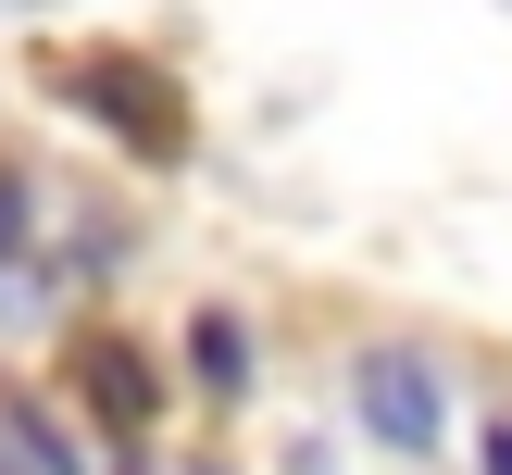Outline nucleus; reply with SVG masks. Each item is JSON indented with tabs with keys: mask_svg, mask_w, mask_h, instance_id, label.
Returning a JSON list of instances; mask_svg holds the SVG:
<instances>
[{
	"mask_svg": "<svg viewBox=\"0 0 512 475\" xmlns=\"http://www.w3.org/2000/svg\"><path fill=\"white\" fill-rule=\"evenodd\" d=\"M350 413H363V438H388V450H438V438H450L438 363H425V350H400V338H375L363 363H350Z\"/></svg>",
	"mask_w": 512,
	"mask_h": 475,
	"instance_id": "f257e3e1",
	"label": "nucleus"
},
{
	"mask_svg": "<svg viewBox=\"0 0 512 475\" xmlns=\"http://www.w3.org/2000/svg\"><path fill=\"white\" fill-rule=\"evenodd\" d=\"M75 100H88L125 150H150V163H175V150H188V100H175L150 63H88V75H75Z\"/></svg>",
	"mask_w": 512,
	"mask_h": 475,
	"instance_id": "f03ea898",
	"label": "nucleus"
},
{
	"mask_svg": "<svg viewBox=\"0 0 512 475\" xmlns=\"http://www.w3.org/2000/svg\"><path fill=\"white\" fill-rule=\"evenodd\" d=\"M75 388H88V413L113 425V438H138L150 425V363L125 338H75Z\"/></svg>",
	"mask_w": 512,
	"mask_h": 475,
	"instance_id": "7ed1b4c3",
	"label": "nucleus"
},
{
	"mask_svg": "<svg viewBox=\"0 0 512 475\" xmlns=\"http://www.w3.org/2000/svg\"><path fill=\"white\" fill-rule=\"evenodd\" d=\"M188 375H200V388H250V325L238 313H200L188 325Z\"/></svg>",
	"mask_w": 512,
	"mask_h": 475,
	"instance_id": "20e7f679",
	"label": "nucleus"
},
{
	"mask_svg": "<svg viewBox=\"0 0 512 475\" xmlns=\"http://www.w3.org/2000/svg\"><path fill=\"white\" fill-rule=\"evenodd\" d=\"M25 250V175H0V263Z\"/></svg>",
	"mask_w": 512,
	"mask_h": 475,
	"instance_id": "39448f33",
	"label": "nucleus"
},
{
	"mask_svg": "<svg viewBox=\"0 0 512 475\" xmlns=\"http://www.w3.org/2000/svg\"><path fill=\"white\" fill-rule=\"evenodd\" d=\"M488 475H512V425H488Z\"/></svg>",
	"mask_w": 512,
	"mask_h": 475,
	"instance_id": "423d86ee",
	"label": "nucleus"
},
{
	"mask_svg": "<svg viewBox=\"0 0 512 475\" xmlns=\"http://www.w3.org/2000/svg\"><path fill=\"white\" fill-rule=\"evenodd\" d=\"M125 475H138V463H125Z\"/></svg>",
	"mask_w": 512,
	"mask_h": 475,
	"instance_id": "0eeeda50",
	"label": "nucleus"
}]
</instances>
